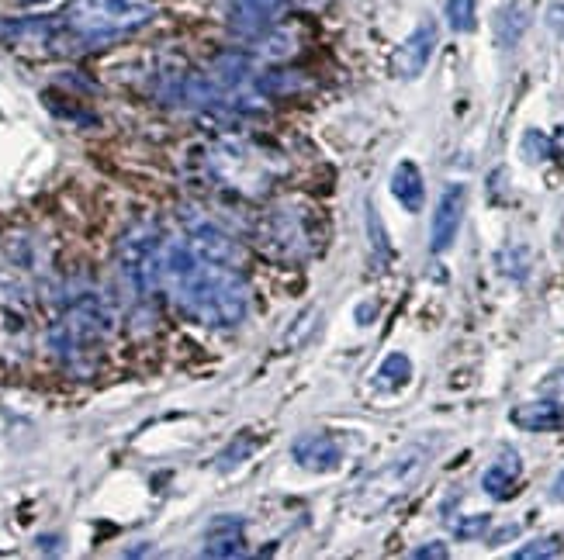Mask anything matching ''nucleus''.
<instances>
[{"label":"nucleus","mask_w":564,"mask_h":560,"mask_svg":"<svg viewBox=\"0 0 564 560\" xmlns=\"http://www.w3.org/2000/svg\"><path fill=\"white\" fill-rule=\"evenodd\" d=\"M412 557H416V560H447L450 550L443 547V543H426V547L412 550Z\"/></svg>","instance_id":"obj_24"},{"label":"nucleus","mask_w":564,"mask_h":560,"mask_svg":"<svg viewBox=\"0 0 564 560\" xmlns=\"http://www.w3.org/2000/svg\"><path fill=\"white\" fill-rule=\"evenodd\" d=\"M18 4H25V7H32V4H45V0H18Z\"/></svg>","instance_id":"obj_30"},{"label":"nucleus","mask_w":564,"mask_h":560,"mask_svg":"<svg viewBox=\"0 0 564 560\" xmlns=\"http://www.w3.org/2000/svg\"><path fill=\"white\" fill-rule=\"evenodd\" d=\"M284 11H288V0H232L229 25L243 39H260L281 21Z\"/></svg>","instance_id":"obj_8"},{"label":"nucleus","mask_w":564,"mask_h":560,"mask_svg":"<svg viewBox=\"0 0 564 560\" xmlns=\"http://www.w3.org/2000/svg\"><path fill=\"white\" fill-rule=\"evenodd\" d=\"M253 450H257V436H250V433L236 436V440H232L222 453H218L215 467H218V471H232V467H239L243 460H250Z\"/></svg>","instance_id":"obj_18"},{"label":"nucleus","mask_w":564,"mask_h":560,"mask_svg":"<svg viewBox=\"0 0 564 560\" xmlns=\"http://www.w3.org/2000/svg\"><path fill=\"white\" fill-rule=\"evenodd\" d=\"M526 25H530V18H526L523 7H506V11H499V18H495V39L499 45H516L520 42V35L526 32Z\"/></svg>","instance_id":"obj_17"},{"label":"nucleus","mask_w":564,"mask_h":560,"mask_svg":"<svg viewBox=\"0 0 564 560\" xmlns=\"http://www.w3.org/2000/svg\"><path fill=\"white\" fill-rule=\"evenodd\" d=\"M291 457H295L298 467L305 471H336L343 460V443L336 440L333 433H302L295 443H291Z\"/></svg>","instance_id":"obj_10"},{"label":"nucleus","mask_w":564,"mask_h":560,"mask_svg":"<svg viewBox=\"0 0 564 560\" xmlns=\"http://www.w3.org/2000/svg\"><path fill=\"white\" fill-rule=\"evenodd\" d=\"M547 156H554L551 139H547L544 132H537V128H530V132L523 135V160L540 163V160H547Z\"/></svg>","instance_id":"obj_22"},{"label":"nucleus","mask_w":564,"mask_h":560,"mask_svg":"<svg viewBox=\"0 0 564 560\" xmlns=\"http://www.w3.org/2000/svg\"><path fill=\"white\" fill-rule=\"evenodd\" d=\"M513 426L526 429V433H558L564 429V405L561 401H526V405L513 408Z\"/></svg>","instance_id":"obj_13"},{"label":"nucleus","mask_w":564,"mask_h":560,"mask_svg":"<svg viewBox=\"0 0 564 560\" xmlns=\"http://www.w3.org/2000/svg\"><path fill=\"white\" fill-rule=\"evenodd\" d=\"M391 194H395V201L402 204L405 211H423L426 204V187H423V173H419V166L412 160H402L395 166V173H391Z\"/></svg>","instance_id":"obj_14"},{"label":"nucleus","mask_w":564,"mask_h":560,"mask_svg":"<svg viewBox=\"0 0 564 560\" xmlns=\"http://www.w3.org/2000/svg\"><path fill=\"white\" fill-rule=\"evenodd\" d=\"M246 522L236 516H218L212 519L205 533V547L201 554L205 557H243L246 554V536H243Z\"/></svg>","instance_id":"obj_11"},{"label":"nucleus","mask_w":564,"mask_h":560,"mask_svg":"<svg viewBox=\"0 0 564 560\" xmlns=\"http://www.w3.org/2000/svg\"><path fill=\"white\" fill-rule=\"evenodd\" d=\"M547 25H551L554 35H561V39H564V4L547 7Z\"/></svg>","instance_id":"obj_25"},{"label":"nucleus","mask_w":564,"mask_h":560,"mask_svg":"<svg viewBox=\"0 0 564 560\" xmlns=\"http://www.w3.org/2000/svg\"><path fill=\"white\" fill-rule=\"evenodd\" d=\"M551 149H554V156H558V160H564V128H558V132H554Z\"/></svg>","instance_id":"obj_28"},{"label":"nucleus","mask_w":564,"mask_h":560,"mask_svg":"<svg viewBox=\"0 0 564 560\" xmlns=\"http://www.w3.org/2000/svg\"><path fill=\"white\" fill-rule=\"evenodd\" d=\"M544 391H554V395H564V367H558V370H551V374H547Z\"/></svg>","instance_id":"obj_26"},{"label":"nucleus","mask_w":564,"mask_h":560,"mask_svg":"<svg viewBox=\"0 0 564 560\" xmlns=\"http://www.w3.org/2000/svg\"><path fill=\"white\" fill-rule=\"evenodd\" d=\"M551 502H564V471L551 481Z\"/></svg>","instance_id":"obj_27"},{"label":"nucleus","mask_w":564,"mask_h":560,"mask_svg":"<svg viewBox=\"0 0 564 560\" xmlns=\"http://www.w3.org/2000/svg\"><path fill=\"white\" fill-rule=\"evenodd\" d=\"M108 332H111L108 308L101 305V298L84 294V298H77L59 315V322L49 329V343L59 360L70 363V367H80L87 357H94L101 350Z\"/></svg>","instance_id":"obj_3"},{"label":"nucleus","mask_w":564,"mask_h":560,"mask_svg":"<svg viewBox=\"0 0 564 560\" xmlns=\"http://www.w3.org/2000/svg\"><path fill=\"white\" fill-rule=\"evenodd\" d=\"M426 464H430V446L426 443L405 446L388 467H381L378 474H371V478L360 484L357 498H353V512L357 516H378V512H385L391 502H398V498L416 488Z\"/></svg>","instance_id":"obj_4"},{"label":"nucleus","mask_w":564,"mask_h":560,"mask_svg":"<svg viewBox=\"0 0 564 560\" xmlns=\"http://www.w3.org/2000/svg\"><path fill=\"white\" fill-rule=\"evenodd\" d=\"M447 25L454 28V32L468 35L478 28V18H475V0H447Z\"/></svg>","instance_id":"obj_20"},{"label":"nucleus","mask_w":564,"mask_h":560,"mask_svg":"<svg viewBox=\"0 0 564 560\" xmlns=\"http://www.w3.org/2000/svg\"><path fill=\"white\" fill-rule=\"evenodd\" d=\"M250 73H253V66L243 52H222V56L212 63V80L222 87V94L225 90H239L246 80H250Z\"/></svg>","instance_id":"obj_15"},{"label":"nucleus","mask_w":564,"mask_h":560,"mask_svg":"<svg viewBox=\"0 0 564 560\" xmlns=\"http://www.w3.org/2000/svg\"><path fill=\"white\" fill-rule=\"evenodd\" d=\"M160 253L163 236L153 225H135L118 246V270L132 284L135 294H153L160 287Z\"/></svg>","instance_id":"obj_5"},{"label":"nucleus","mask_w":564,"mask_h":560,"mask_svg":"<svg viewBox=\"0 0 564 560\" xmlns=\"http://www.w3.org/2000/svg\"><path fill=\"white\" fill-rule=\"evenodd\" d=\"M520 474H523L520 453H516L513 446H502L499 457H495V464L481 474V488H485V495H492V498H513Z\"/></svg>","instance_id":"obj_12"},{"label":"nucleus","mask_w":564,"mask_h":560,"mask_svg":"<svg viewBox=\"0 0 564 560\" xmlns=\"http://www.w3.org/2000/svg\"><path fill=\"white\" fill-rule=\"evenodd\" d=\"M160 287L191 319L215 329L239 325L250 312V287L239 270L205 260L191 239H163Z\"/></svg>","instance_id":"obj_1"},{"label":"nucleus","mask_w":564,"mask_h":560,"mask_svg":"<svg viewBox=\"0 0 564 560\" xmlns=\"http://www.w3.org/2000/svg\"><path fill=\"white\" fill-rule=\"evenodd\" d=\"M561 554V536H540V540H530L526 547L516 550V560H547Z\"/></svg>","instance_id":"obj_21"},{"label":"nucleus","mask_w":564,"mask_h":560,"mask_svg":"<svg viewBox=\"0 0 564 560\" xmlns=\"http://www.w3.org/2000/svg\"><path fill=\"white\" fill-rule=\"evenodd\" d=\"M488 529H492V516H485V512L454 522V533L461 536V540H481V536H488Z\"/></svg>","instance_id":"obj_23"},{"label":"nucleus","mask_w":564,"mask_h":560,"mask_svg":"<svg viewBox=\"0 0 564 560\" xmlns=\"http://www.w3.org/2000/svg\"><path fill=\"white\" fill-rule=\"evenodd\" d=\"M187 239H191V246L198 249L205 260L222 263V267H236V270H239V263H243V246H239L222 225L208 222V218H191V222H187Z\"/></svg>","instance_id":"obj_7"},{"label":"nucleus","mask_w":564,"mask_h":560,"mask_svg":"<svg viewBox=\"0 0 564 560\" xmlns=\"http://www.w3.org/2000/svg\"><path fill=\"white\" fill-rule=\"evenodd\" d=\"M63 18V35L80 45H101L135 32L156 18L153 0H70Z\"/></svg>","instance_id":"obj_2"},{"label":"nucleus","mask_w":564,"mask_h":560,"mask_svg":"<svg viewBox=\"0 0 564 560\" xmlns=\"http://www.w3.org/2000/svg\"><path fill=\"white\" fill-rule=\"evenodd\" d=\"M412 377V363L405 353H388L385 360H381V367L374 370V384H378L381 391H398L405 388Z\"/></svg>","instance_id":"obj_16"},{"label":"nucleus","mask_w":564,"mask_h":560,"mask_svg":"<svg viewBox=\"0 0 564 560\" xmlns=\"http://www.w3.org/2000/svg\"><path fill=\"white\" fill-rule=\"evenodd\" d=\"M298 87H305V80L291 70H274V73H263L257 80V90L267 97H281V94H295Z\"/></svg>","instance_id":"obj_19"},{"label":"nucleus","mask_w":564,"mask_h":560,"mask_svg":"<svg viewBox=\"0 0 564 560\" xmlns=\"http://www.w3.org/2000/svg\"><path fill=\"white\" fill-rule=\"evenodd\" d=\"M516 533H520V526H506L502 533L492 536V547H495V543H502V540H509V536H516Z\"/></svg>","instance_id":"obj_29"},{"label":"nucleus","mask_w":564,"mask_h":560,"mask_svg":"<svg viewBox=\"0 0 564 560\" xmlns=\"http://www.w3.org/2000/svg\"><path fill=\"white\" fill-rule=\"evenodd\" d=\"M464 211H468V187L464 184H450L440 194L433 211V229H430V249L433 253H447L454 246L457 232H461Z\"/></svg>","instance_id":"obj_6"},{"label":"nucleus","mask_w":564,"mask_h":560,"mask_svg":"<svg viewBox=\"0 0 564 560\" xmlns=\"http://www.w3.org/2000/svg\"><path fill=\"white\" fill-rule=\"evenodd\" d=\"M433 49H436V25L433 21H423L409 39L398 45L395 56H391V70H395V77L398 80H416L419 73L430 66Z\"/></svg>","instance_id":"obj_9"}]
</instances>
